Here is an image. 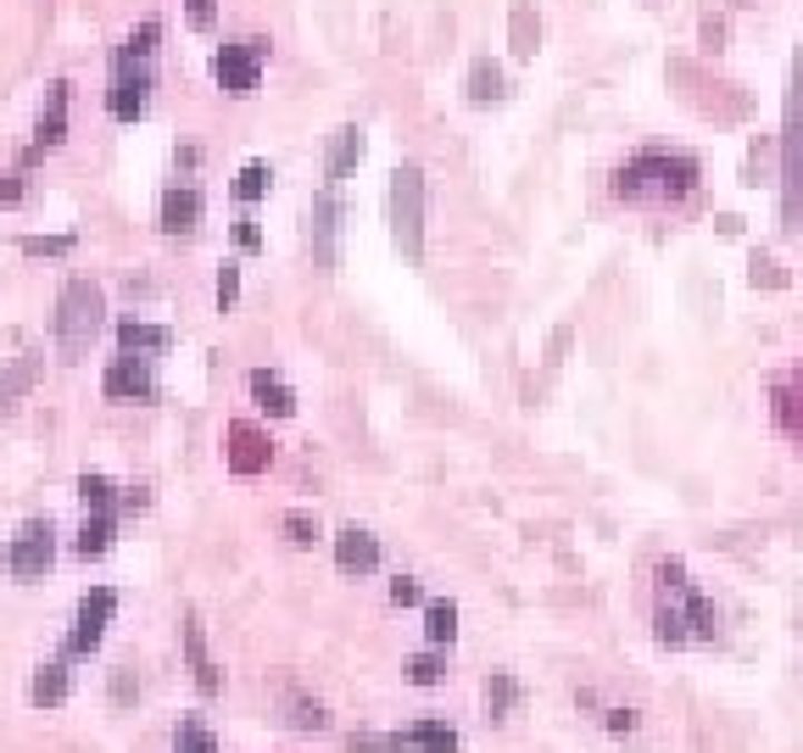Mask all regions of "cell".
Here are the masks:
<instances>
[{
	"mask_svg": "<svg viewBox=\"0 0 803 753\" xmlns=\"http://www.w3.org/2000/svg\"><path fill=\"white\" fill-rule=\"evenodd\" d=\"M168 329L162 324H140V318H123L118 324V351H140V357H157V351H168Z\"/></svg>",
	"mask_w": 803,
	"mask_h": 753,
	"instance_id": "cell-18",
	"label": "cell"
},
{
	"mask_svg": "<svg viewBox=\"0 0 803 753\" xmlns=\"http://www.w3.org/2000/svg\"><path fill=\"white\" fill-rule=\"evenodd\" d=\"M62 140H68V85L57 79V85L46 90V107H40V129H34V146H29V157H23V162H34V157L57 151Z\"/></svg>",
	"mask_w": 803,
	"mask_h": 753,
	"instance_id": "cell-12",
	"label": "cell"
},
{
	"mask_svg": "<svg viewBox=\"0 0 803 753\" xmlns=\"http://www.w3.org/2000/svg\"><path fill=\"white\" fill-rule=\"evenodd\" d=\"M101 392L112 403H157V374H151V357L140 351H118L101 374Z\"/></svg>",
	"mask_w": 803,
	"mask_h": 753,
	"instance_id": "cell-9",
	"label": "cell"
},
{
	"mask_svg": "<svg viewBox=\"0 0 803 753\" xmlns=\"http://www.w3.org/2000/svg\"><path fill=\"white\" fill-rule=\"evenodd\" d=\"M57 564V525L51 519H23L12 547H7V569L18 581H46Z\"/></svg>",
	"mask_w": 803,
	"mask_h": 753,
	"instance_id": "cell-7",
	"label": "cell"
},
{
	"mask_svg": "<svg viewBox=\"0 0 803 753\" xmlns=\"http://www.w3.org/2000/svg\"><path fill=\"white\" fill-rule=\"evenodd\" d=\"M224 464L235 469V475H262L268 464H274V442L257 430V425H229L224 430Z\"/></svg>",
	"mask_w": 803,
	"mask_h": 753,
	"instance_id": "cell-11",
	"label": "cell"
},
{
	"mask_svg": "<svg viewBox=\"0 0 803 753\" xmlns=\"http://www.w3.org/2000/svg\"><path fill=\"white\" fill-rule=\"evenodd\" d=\"M268 179H274V174H268L262 162H246L240 179H235V196H240V201H262V196H268Z\"/></svg>",
	"mask_w": 803,
	"mask_h": 753,
	"instance_id": "cell-31",
	"label": "cell"
},
{
	"mask_svg": "<svg viewBox=\"0 0 803 753\" xmlns=\"http://www.w3.org/2000/svg\"><path fill=\"white\" fill-rule=\"evenodd\" d=\"M503 96V68L497 62H475V73H469V101H497Z\"/></svg>",
	"mask_w": 803,
	"mask_h": 753,
	"instance_id": "cell-27",
	"label": "cell"
},
{
	"mask_svg": "<svg viewBox=\"0 0 803 753\" xmlns=\"http://www.w3.org/2000/svg\"><path fill=\"white\" fill-rule=\"evenodd\" d=\"M335 564H340V575H374L379 569V536H368L357 525L335 531Z\"/></svg>",
	"mask_w": 803,
	"mask_h": 753,
	"instance_id": "cell-13",
	"label": "cell"
},
{
	"mask_svg": "<svg viewBox=\"0 0 803 753\" xmlns=\"http://www.w3.org/2000/svg\"><path fill=\"white\" fill-rule=\"evenodd\" d=\"M775 419H781L786 436L803 442V374H792L786 386H775Z\"/></svg>",
	"mask_w": 803,
	"mask_h": 753,
	"instance_id": "cell-21",
	"label": "cell"
},
{
	"mask_svg": "<svg viewBox=\"0 0 803 753\" xmlns=\"http://www.w3.org/2000/svg\"><path fill=\"white\" fill-rule=\"evenodd\" d=\"M442 675H447L442 653H414V658H408V681H414V686H436Z\"/></svg>",
	"mask_w": 803,
	"mask_h": 753,
	"instance_id": "cell-32",
	"label": "cell"
},
{
	"mask_svg": "<svg viewBox=\"0 0 803 753\" xmlns=\"http://www.w3.org/2000/svg\"><path fill=\"white\" fill-rule=\"evenodd\" d=\"M162 235H196L201 229V190L196 185H174L162 196Z\"/></svg>",
	"mask_w": 803,
	"mask_h": 753,
	"instance_id": "cell-15",
	"label": "cell"
},
{
	"mask_svg": "<svg viewBox=\"0 0 803 753\" xmlns=\"http://www.w3.org/2000/svg\"><path fill=\"white\" fill-rule=\"evenodd\" d=\"M185 658H190V670H196V686H201L207 697H218V692H224V670H218V658L207 653V631H201L196 614H185Z\"/></svg>",
	"mask_w": 803,
	"mask_h": 753,
	"instance_id": "cell-14",
	"label": "cell"
},
{
	"mask_svg": "<svg viewBox=\"0 0 803 753\" xmlns=\"http://www.w3.org/2000/svg\"><path fill=\"white\" fill-rule=\"evenodd\" d=\"M285 536H290V547H313L324 531H318L313 514H285Z\"/></svg>",
	"mask_w": 803,
	"mask_h": 753,
	"instance_id": "cell-34",
	"label": "cell"
},
{
	"mask_svg": "<svg viewBox=\"0 0 803 753\" xmlns=\"http://www.w3.org/2000/svg\"><path fill=\"white\" fill-rule=\"evenodd\" d=\"M251 403L262 408V414H274V419H290L296 414V392L279 380V374H268V368H251Z\"/></svg>",
	"mask_w": 803,
	"mask_h": 753,
	"instance_id": "cell-16",
	"label": "cell"
},
{
	"mask_svg": "<svg viewBox=\"0 0 803 753\" xmlns=\"http://www.w3.org/2000/svg\"><path fill=\"white\" fill-rule=\"evenodd\" d=\"M112 536H118V519H112V514H85L73 553H79V558H101V553L112 547Z\"/></svg>",
	"mask_w": 803,
	"mask_h": 753,
	"instance_id": "cell-20",
	"label": "cell"
},
{
	"mask_svg": "<svg viewBox=\"0 0 803 753\" xmlns=\"http://www.w3.org/2000/svg\"><path fill=\"white\" fill-rule=\"evenodd\" d=\"M101 324H107V290L96 279H68L62 296H57V351H62V363H79L96 346Z\"/></svg>",
	"mask_w": 803,
	"mask_h": 753,
	"instance_id": "cell-3",
	"label": "cell"
},
{
	"mask_svg": "<svg viewBox=\"0 0 803 753\" xmlns=\"http://www.w3.org/2000/svg\"><path fill=\"white\" fill-rule=\"evenodd\" d=\"M112 697H118V703H135V697H140V681H135L129 670H118V675H112Z\"/></svg>",
	"mask_w": 803,
	"mask_h": 753,
	"instance_id": "cell-41",
	"label": "cell"
},
{
	"mask_svg": "<svg viewBox=\"0 0 803 753\" xmlns=\"http://www.w3.org/2000/svg\"><path fill=\"white\" fill-rule=\"evenodd\" d=\"M185 18H190V29H212L218 7H212V0H185Z\"/></svg>",
	"mask_w": 803,
	"mask_h": 753,
	"instance_id": "cell-38",
	"label": "cell"
},
{
	"mask_svg": "<svg viewBox=\"0 0 803 753\" xmlns=\"http://www.w3.org/2000/svg\"><path fill=\"white\" fill-rule=\"evenodd\" d=\"M23 251H29V257H68V251H73V235H29Z\"/></svg>",
	"mask_w": 803,
	"mask_h": 753,
	"instance_id": "cell-33",
	"label": "cell"
},
{
	"mask_svg": "<svg viewBox=\"0 0 803 753\" xmlns=\"http://www.w3.org/2000/svg\"><path fill=\"white\" fill-rule=\"evenodd\" d=\"M363 162V129H335V140H329V157H324V174H329V185H340L351 168Z\"/></svg>",
	"mask_w": 803,
	"mask_h": 753,
	"instance_id": "cell-17",
	"label": "cell"
},
{
	"mask_svg": "<svg viewBox=\"0 0 803 753\" xmlns=\"http://www.w3.org/2000/svg\"><path fill=\"white\" fill-rule=\"evenodd\" d=\"M212 296H218V313H229V307L240 301V268H235V262L218 268V290H212Z\"/></svg>",
	"mask_w": 803,
	"mask_h": 753,
	"instance_id": "cell-35",
	"label": "cell"
},
{
	"mask_svg": "<svg viewBox=\"0 0 803 753\" xmlns=\"http://www.w3.org/2000/svg\"><path fill=\"white\" fill-rule=\"evenodd\" d=\"M174 753H218L212 725H207V720H196V714H185V720H179V731H174Z\"/></svg>",
	"mask_w": 803,
	"mask_h": 753,
	"instance_id": "cell-24",
	"label": "cell"
},
{
	"mask_svg": "<svg viewBox=\"0 0 803 753\" xmlns=\"http://www.w3.org/2000/svg\"><path fill=\"white\" fill-rule=\"evenodd\" d=\"M425 636H430L436 647L453 642V636H458V608H453V603H430V608H425Z\"/></svg>",
	"mask_w": 803,
	"mask_h": 753,
	"instance_id": "cell-28",
	"label": "cell"
},
{
	"mask_svg": "<svg viewBox=\"0 0 803 753\" xmlns=\"http://www.w3.org/2000/svg\"><path fill=\"white\" fill-rule=\"evenodd\" d=\"M157 40H162V23H151V18H146V23L129 34V46H123V57H118V62H151Z\"/></svg>",
	"mask_w": 803,
	"mask_h": 753,
	"instance_id": "cell-29",
	"label": "cell"
},
{
	"mask_svg": "<svg viewBox=\"0 0 803 753\" xmlns=\"http://www.w3.org/2000/svg\"><path fill=\"white\" fill-rule=\"evenodd\" d=\"M390 235L408 262L425 257V174L414 162H402L390 174Z\"/></svg>",
	"mask_w": 803,
	"mask_h": 753,
	"instance_id": "cell-5",
	"label": "cell"
},
{
	"mask_svg": "<svg viewBox=\"0 0 803 753\" xmlns=\"http://www.w3.org/2000/svg\"><path fill=\"white\" fill-rule=\"evenodd\" d=\"M781 218H786V229L803 224V46L792 57L786 129H781Z\"/></svg>",
	"mask_w": 803,
	"mask_h": 753,
	"instance_id": "cell-4",
	"label": "cell"
},
{
	"mask_svg": "<svg viewBox=\"0 0 803 753\" xmlns=\"http://www.w3.org/2000/svg\"><path fill=\"white\" fill-rule=\"evenodd\" d=\"M79 503H85V514H112L118 508V486L107 475H79Z\"/></svg>",
	"mask_w": 803,
	"mask_h": 753,
	"instance_id": "cell-25",
	"label": "cell"
},
{
	"mask_svg": "<svg viewBox=\"0 0 803 753\" xmlns=\"http://www.w3.org/2000/svg\"><path fill=\"white\" fill-rule=\"evenodd\" d=\"M419 597H425V586H419L414 575H396V581H390V603H396V608H408V603H419Z\"/></svg>",
	"mask_w": 803,
	"mask_h": 753,
	"instance_id": "cell-36",
	"label": "cell"
},
{
	"mask_svg": "<svg viewBox=\"0 0 803 753\" xmlns=\"http://www.w3.org/2000/svg\"><path fill=\"white\" fill-rule=\"evenodd\" d=\"M112 614H118V592H112V586L85 592V597H79V608H73V631H68L62 653H68V658L96 653V647H101V636H107V625H112Z\"/></svg>",
	"mask_w": 803,
	"mask_h": 753,
	"instance_id": "cell-8",
	"label": "cell"
},
{
	"mask_svg": "<svg viewBox=\"0 0 803 753\" xmlns=\"http://www.w3.org/2000/svg\"><path fill=\"white\" fill-rule=\"evenodd\" d=\"M235 240H240V251H262V229H257V218H240V224H235Z\"/></svg>",
	"mask_w": 803,
	"mask_h": 753,
	"instance_id": "cell-39",
	"label": "cell"
},
{
	"mask_svg": "<svg viewBox=\"0 0 803 753\" xmlns=\"http://www.w3.org/2000/svg\"><path fill=\"white\" fill-rule=\"evenodd\" d=\"M313 251H318V262H335V251H329V240H335V201L324 196L318 207H313Z\"/></svg>",
	"mask_w": 803,
	"mask_h": 753,
	"instance_id": "cell-26",
	"label": "cell"
},
{
	"mask_svg": "<svg viewBox=\"0 0 803 753\" xmlns=\"http://www.w3.org/2000/svg\"><path fill=\"white\" fill-rule=\"evenodd\" d=\"M519 697H525V692H519V681H514L508 670H492V675H486V714H492V720H508V714L519 709Z\"/></svg>",
	"mask_w": 803,
	"mask_h": 753,
	"instance_id": "cell-22",
	"label": "cell"
},
{
	"mask_svg": "<svg viewBox=\"0 0 803 753\" xmlns=\"http://www.w3.org/2000/svg\"><path fill=\"white\" fill-rule=\"evenodd\" d=\"M68 664L62 658H51V664H40L34 670V681H29V697L40 703V709H57V703H68Z\"/></svg>",
	"mask_w": 803,
	"mask_h": 753,
	"instance_id": "cell-19",
	"label": "cell"
},
{
	"mask_svg": "<svg viewBox=\"0 0 803 753\" xmlns=\"http://www.w3.org/2000/svg\"><path fill=\"white\" fill-rule=\"evenodd\" d=\"M653 636L664 647H692V642H714L720 636V608L686 575L681 558L658 564V581H653Z\"/></svg>",
	"mask_w": 803,
	"mask_h": 753,
	"instance_id": "cell-1",
	"label": "cell"
},
{
	"mask_svg": "<svg viewBox=\"0 0 803 753\" xmlns=\"http://www.w3.org/2000/svg\"><path fill=\"white\" fill-rule=\"evenodd\" d=\"M34 374H40V351H23V357H18V368L7 374V380H0V414L18 408V397L34 386Z\"/></svg>",
	"mask_w": 803,
	"mask_h": 753,
	"instance_id": "cell-23",
	"label": "cell"
},
{
	"mask_svg": "<svg viewBox=\"0 0 803 753\" xmlns=\"http://www.w3.org/2000/svg\"><path fill=\"white\" fill-rule=\"evenodd\" d=\"M23 201V174H0V207H18Z\"/></svg>",
	"mask_w": 803,
	"mask_h": 753,
	"instance_id": "cell-40",
	"label": "cell"
},
{
	"mask_svg": "<svg viewBox=\"0 0 803 753\" xmlns=\"http://www.w3.org/2000/svg\"><path fill=\"white\" fill-rule=\"evenodd\" d=\"M262 68H268V40H229V46L212 57V79H218V90L235 96V101L257 96Z\"/></svg>",
	"mask_w": 803,
	"mask_h": 753,
	"instance_id": "cell-6",
	"label": "cell"
},
{
	"mask_svg": "<svg viewBox=\"0 0 803 753\" xmlns=\"http://www.w3.org/2000/svg\"><path fill=\"white\" fill-rule=\"evenodd\" d=\"M603 725H608L614 736H631V731L642 725V714H636V709H603Z\"/></svg>",
	"mask_w": 803,
	"mask_h": 753,
	"instance_id": "cell-37",
	"label": "cell"
},
{
	"mask_svg": "<svg viewBox=\"0 0 803 753\" xmlns=\"http://www.w3.org/2000/svg\"><path fill=\"white\" fill-rule=\"evenodd\" d=\"M146 101H151V73L146 62H118V79L107 90V112L118 123H140L146 118Z\"/></svg>",
	"mask_w": 803,
	"mask_h": 753,
	"instance_id": "cell-10",
	"label": "cell"
},
{
	"mask_svg": "<svg viewBox=\"0 0 803 753\" xmlns=\"http://www.w3.org/2000/svg\"><path fill=\"white\" fill-rule=\"evenodd\" d=\"M285 725H296V731H324V725H329V709H324V703H313V697H290Z\"/></svg>",
	"mask_w": 803,
	"mask_h": 753,
	"instance_id": "cell-30",
	"label": "cell"
},
{
	"mask_svg": "<svg viewBox=\"0 0 803 753\" xmlns=\"http://www.w3.org/2000/svg\"><path fill=\"white\" fill-rule=\"evenodd\" d=\"M697 185H703L697 157L670 146H642L614 168V196L631 207H681Z\"/></svg>",
	"mask_w": 803,
	"mask_h": 753,
	"instance_id": "cell-2",
	"label": "cell"
}]
</instances>
